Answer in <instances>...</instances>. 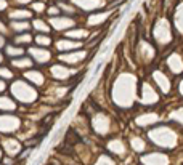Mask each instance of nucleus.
<instances>
[{"instance_id":"obj_1","label":"nucleus","mask_w":183,"mask_h":165,"mask_svg":"<svg viewBox=\"0 0 183 165\" xmlns=\"http://www.w3.org/2000/svg\"><path fill=\"white\" fill-rule=\"evenodd\" d=\"M34 42L39 45V47H43V45H48V43H50V37H48V35H42V34H39V35H35Z\"/></svg>"}]
</instances>
